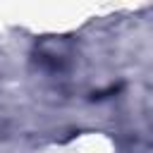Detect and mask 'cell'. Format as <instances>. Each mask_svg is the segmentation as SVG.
Here are the masks:
<instances>
[{
	"mask_svg": "<svg viewBox=\"0 0 153 153\" xmlns=\"http://www.w3.org/2000/svg\"><path fill=\"white\" fill-rule=\"evenodd\" d=\"M67 50H69V45L65 41H48L41 45V62H50V67L57 69L69 60Z\"/></svg>",
	"mask_w": 153,
	"mask_h": 153,
	"instance_id": "cell-1",
	"label": "cell"
}]
</instances>
